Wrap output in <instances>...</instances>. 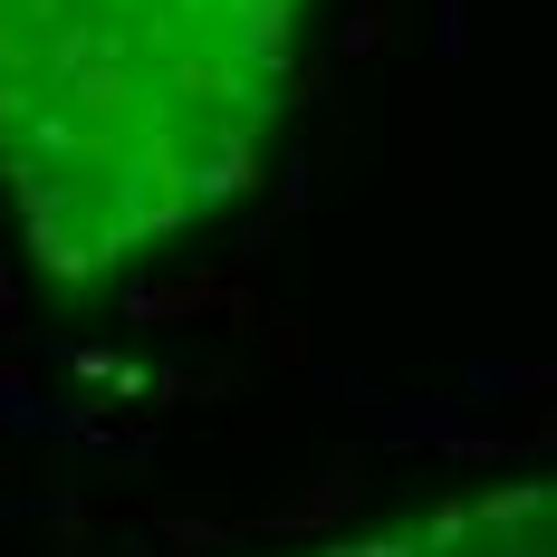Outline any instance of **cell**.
Wrapping results in <instances>:
<instances>
[{
  "mask_svg": "<svg viewBox=\"0 0 557 557\" xmlns=\"http://www.w3.org/2000/svg\"><path fill=\"white\" fill-rule=\"evenodd\" d=\"M308 557H557V481H509L481 500H443L423 519H394L366 539H336Z\"/></svg>",
  "mask_w": 557,
  "mask_h": 557,
  "instance_id": "obj_2",
  "label": "cell"
},
{
  "mask_svg": "<svg viewBox=\"0 0 557 557\" xmlns=\"http://www.w3.org/2000/svg\"><path fill=\"white\" fill-rule=\"evenodd\" d=\"M318 0H0V202L107 288L260 183Z\"/></svg>",
  "mask_w": 557,
  "mask_h": 557,
  "instance_id": "obj_1",
  "label": "cell"
}]
</instances>
